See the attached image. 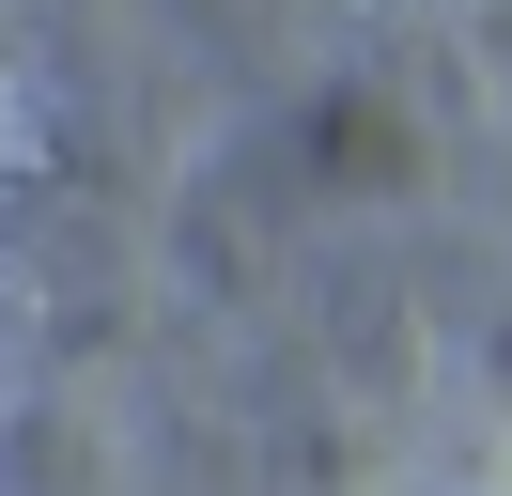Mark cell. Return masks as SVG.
Returning a JSON list of instances; mask_svg holds the SVG:
<instances>
[{
	"instance_id": "6da1fadb",
	"label": "cell",
	"mask_w": 512,
	"mask_h": 496,
	"mask_svg": "<svg viewBox=\"0 0 512 496\" xmlns=\"http://www.w3.org/2000/svg\"><path fill=\"white\" fill-rule=\"evenodd\" d=\"M32 171V109H16V78H0V186Z\"/></svg>"
}]
</instances>
